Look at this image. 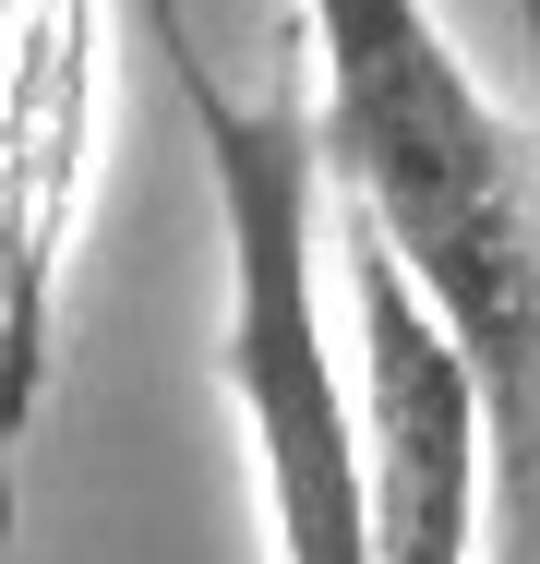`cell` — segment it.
<instances>
[{"instance_id": "obj_1", "label": "cell", "mask_w": 540, "mask_h": 564, "mask_svg": "<svg viewBox=\"0 0 540 564\" xmlns=\"http://www.w3.org/2000/svg\"><path fill=\"white\" fill-rule=\"evenodd\" d=\"M324 205L360 217L493 384V445L540 492V132L432 0H301Z\"/></svg>"}, {"instance_id": "obj_2", "label": "cell", "mask_w": 540, "mask_h": 564, "mask_svg": "<svg viewBox=\"0 0 540 564\" xmlns=\"http://www.w3.org/2000/svg\"><path fill=\"white\" fill-rule=\"evenodd\" d=\"M193 144L216 181V240H228V313H216V372L252 445V505H264V564H372V505H360V409L324 337V156L301 73L277 97H228L216 61L193 48L181 0H132ZM301 61V48H289Z\"/></svg>"}, {"instance_id": "obj_3", "label": "cell", "mask_w": 540, "mask_h": 564, "mask_svg": "<svg viewBox=\"0 0 540 564\" xmlns=\"http://www.w3.org/2000/svg\"><path fill=\"white\" fill-rule=\"evenodd\" d=\"M108 85L120 0L0 12V564L24 541V468L61 397V301L108 193Z\"/></svg>"}, {"instance_id": "obj_4", "label": "cell", "mask_w": 540, "mask_h": 564, "mask_svg": "<svg viewBox=\"0 0 540 564\" xmlns=\"http://www.w3.org/2000/svg\"><path fill=\"white\" fill-rule=\"evenodd\" d=\"M336 289H348V409H360L372 564H480L493 384H480L468 337L432 313V289L360 217H336Z\"/></svg>"}, {"instance_id": "obj_5", "label": "cell", "mask_w": 540, "mask_h": 564, "mask_svg": "<svg viewBox=\"0 0 540 564\" xmlns=\"http://www.w3.org/2000/svg\"><path fill=\"white\" fill-rule=\"evenodd\" d=\"M529 73H540V0H529Z\"/></svg>"}]
</instances>
